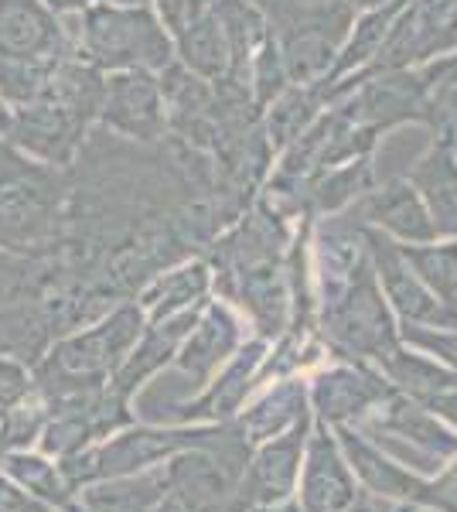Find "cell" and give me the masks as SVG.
<instances>
[{
    "mask_svg": "<svg viewBox=\"0 0 457 512\" xmlns=\"http://www.w3.org/2000/svg\"><path fill=\"white\" fill-rule=\"evenodd\" d=\"M52 321L38 301L7 304L0 308V355L21 366H38L52 345Z\"/></svg>",
    "mask_w": 457,
    "mask_h": 512,
    "instance_id": "obj_21",
    "label": "cell"
},
{
    "mask_svg": "<svg viewBox=\"0 0 457 512\" xmlns=\"http://www.w3.org/2000/svg\"><path fill=\"white\" fill-rule=\"evenodd\" d=\"M342 444H345L348 458H352L355 472L362 475V482L369 485L372 492L417 499V492H420L423 482H417L413 475H406L403 468L393 465V461H386L376 448H369V444H365L359 434H352V431H345V427H342Z\"/></svg>",
    "mask_w": 457,
    "mask_h": 512,
    "instance_id": "obj_29",
    "label": "cell"
},
{
    "mask_svg": "<svg viewBox=\"0 0 457 512\" xmlns=\"http://www.w3.org/2000/svg\"><path fill=\"white\" fill-rule=\"evenodd\" d=\"M451 147H454V151H457V144H451Z\"/></svg>",
    "mask_w": 457,
    "mask_h": 512,
    "instance_id": "obj_45",
    "label": "cell"
},
{
    "mask_svg": "<svg viewBox=\"0 0 457 512\" xmlns=\"http://www.w3.org/2000/svg\"><path fill=\"white\" fill-rule=\"evenodd\" d=\"M406 263L440 301L457 308V239L447 243H400Z\"/></svg>",
    "mask_w": 457,
    "mask_h": 512,
    "instance_id": "obj_30",
    "label": "cell"
},
{
    "mask_svg": "<svg viewBox=\"0 0 457 512\" xmlns=\"http://www.w3.org/2000/svg\"><path fill=\"white\" fill-rule=\"evenodd\" d=\"M11 103H7V99L4 96H0V140H4L7 137V130H11Z\"/></svg>",
    "mask_w": 457,
    "mask_h": 512,
    "instance_id": "obj_39",
    "label": "cell"
},
{
    "mask_svg": "<svg viewBox=\"0 0 457 512\" xmlns=\"http://www.w3.org/2000/svg\"><path fill=\"white\" fill-rule=\"evenodd\" d=\"M69 216V168L0 140V250L55 253Z\"/></svg>",
    "mask_w": 457,
    "mask_h": 512,
    "instance_id": "obj_3",
    "label": "cell"
},
{
    "mask_svg": "<svg viewBox=\"0 0 457 512\" xmlns=\"http://www.w3.org/2000/svg\"><path fill=\"white\" fill-rule=\"evenodd\" d=\"M376 427L410 437V441L427 451L430 458H447V454L457 451V437L451 431H444V427H440L437 420L420 407V403L403 400V396H389V410L379 417Z\"/></svg>",
    "mask_w": 457,
    "mask_h": 512,
    "instance_id": "obj_26",
    "label": "cell"
},
{
    "mask_svg": "<svg viewBox=\"0 0 457 512\" xmlns=\"http://www.w3.org/2000/svg\"><path fill=\"white\" fill-rule=\"evenodd\" d=\"M239 345V325L219 304H205V315L195 321V328L188 332L185 345H181L178 366L181 373L191 379V390L205 386V379L215 373L226 355Z\"/></svg>",
    "mask_w": 457,
    "mask_h": 512,
    "instance_id": "obj_20",
    "label": "cell"
},
{
    "mask_svg": "<svg viewBox=\"0 0 457 512\" xmlns=\"http://www.w3.org/2000/svg\"><path fill=\"white\" fill-rule=\"evenodd\" d=\"M307 424H311V420L304 414L284 437H280V441L267 444V448L246 465L243 478H239V499H243L246 506H253V509L273 506V502H280L290 489H294Z\"/></svg>",
    "mask_w": 457,
    "mask_h": 512,
    "instance_id": "obj_14",
    "label": "cell"
},
{
    "mask_svg": "<svg viewBox=\"0 0 457 512\" xmlns=\"http://www.w3.org/2000/svg\"><path fill=\"white\" fill-rule=\"evenodd\" d=\"M365 233V250L376 267L379 287L386 291V301H393V308L400 311L406 325H427V328H457V308L430 291L423 280L413 274V267L406 263L396 239L372 226H362Z\"/></svg>",
    "mask_w": 457,
    "mask_h": 512,
    "instance_id": "obj_11",
    "label": "cell"
},
{
    "mask_svg": "<svg viewBox=\"0 0 457 512\" xmlns=\"http://www.w3.org/2000/svg\"><path fill=\"white\" fill-rule=\"evenodd\" d=\"M31 396V376L28 366L14 359H4L0 355V414H7L11 407H18L21 400Z\"/></svg>",
    "mask_w": 457,
    "mask_h": 512,
    "instance_id": "obj_34",
    "label": "cell"
},
{
    "mask_svg": "<svg viewBox=\"0 0 457 512\" xmlns=\"http://www.w3.org/2000/svg\"><path fill=\"white\" fill-rule=\"evenodd\" d=\"M260 359H263V342H249L246 349H243V355L232 362L226 373H222L219 383H215L212 390L202 396V400L181 403V407L171 410V417H178V420L229 417L232 410L243 403V396L249 393V386H253V373H256V366H260Z\"/></svg>",
    "mask_w": 457,
    "mask_h": 512,
    "instance_id": "obj_22",
    "label": "cell"
},
{
    "mask_svg": "<svg viewBox=\"0 0 457 512\" xmlns=\"http://www.w3.org/2000/svg\"><path fill=\"white\" fill-rule=\"evenodd\" d=\"M0 424H4V414H0Z\"/></svg>",
    "mask_w": 457,
    "mask_h": 512,
    "instance_id": "obj_44",
    "label": "cell"
},
{
    "mask_svg": "<svg viewBox=\"0 0 457 512\" xmlns=\"http://www.w3.org/2000/svg\"><path fill=\"white\" fill-rule=\"evenodd\" d=\"M168 499V472L134 478V482H110L96 485L82 495L86 512H157V506Z\"/></svg>",
    "mask_w": 457,
    "mask_h": 512,
    "instance_id": "obj_27",
    "label": "cell"
},
{
    "mask_svg": "<svg viewBox=\"0 0 457 512\" xmlns=\"http://www.w3.org/2000/svg\"><path fill=\"white\" fill-rule=\"evenodd\" d=\"M324 280V338L345 359H382L400 349V335L382 301L376 267L365 250L352 267L328 270Z\"/></svg>",
    "mask_w": 457,
    "mask_h": 512,
    "instance_id": "obj_5",
    "label": "cell"
},
{
    "mask_svg": "<svg viewBox=\"0 0 457 512\" xmlns=\"http://www.w3.org/2000/svg\"><path fill=\"white\" fill-rule=\"evenodd\" d=\"M0 512H48V506L38 499H31L28 492H18L11 482L0 478Z\"/></svg>",
    "mask_w": 457,
    "mask_h": 512,
    "instance_id": "obj_36",
    "label": "cell"
},
{
    "mask_svg": "<svg viewBox=\"0 0 457 512\" xmlns=\"http://www.w3.org/2000/svg\"><path fill=\"white\" fill-rule=\"evenodd\" d=\"M290 86L328 76L359 14L345 0H273L267 11Z\"/></svg>",
    "mask_w": 457,
    "mask_h": 512,
    "instance_id": "obj_7",
    "label": "cell"
},
{
    "mask_svg": "<svg viewBox=\"0 0 457 512\" xmlns=\"http://www.w3.org/2000/svg\"><path fill=\"white\" fill-rule=\"evenodd\" d=\"M48 7H52L55 14H76V11H86V7H93L96 0H45Z\"/></svg>",
    "mask_w": 457,
    "mask_h": 512,
    "instance_id": "obj_37",
    "label": "cell"
},
{
    "mask_svg": "<svg viewBox=\"0 0 457 512\" xmlns=\"http://www.w3.org/2000/svg\"><path fill=\"white\" fill-rule=\"evenodd\" d=\"M174 59L185 65L188 72L202 76L205 82H226L229 79V41H226V31H222L219 14L212 11L209 18L198 21L195 28L174 41Z\"/></svg>",
    "mask_w": 457,
    "mask_h": 512,
    "instance_id": "obj_23",
    "label": "cell"
},
{
    "mask_svg": "<svg viewBox=\"0 0 457 512\" xmlns=\"http://www.w3.org/2000/svg\"><path fill=\"white\" fill-rule=\"evenodd\" d=\"M0 468L21 482L28 492L41 495V502H52V506H65L69 502V485L62 478V468L55 472V465H45L41 458H31V454H21V451H7L0 454Z\"/></svg>",
    "mask_w": 457,
    "mask_h": 512,
    "instance_id": "obj_32",
    "label": "cell"
},
{
    "mask_svg": "<svg viewBox=\"0 0 457 512\" xmlns=\"http://www.w3.org/2000/svg\"><path fill=\"white\" fill-rule=\"evenodd\" d=\"M246 4L260 7V11H270V7H273V0H246Z\"/></svg>",
    "mask_w": 457,
    "mask_h": 512,
    "instance_id": "obj_41",
    "label": "cell"
},
{
    "mask_svg": "<svg viewBox=\"0 0 457 512\" xmlns=\"http://www.w3.org/2000/svg\"><path fill=\"white\" fill-rule=\"evenodd\" d=\"M457 52V0H403L369 72H400Z\"/></svg>",
    "mask_w": 457,
    "mask_h": 512,
    "instance_id": "obj_8",
    "label": "cell"
},
{
    "mask_svg": "<svg viewBox=\"0 0 457 512\" xmlns=\"http://www.w3.org/2000/svg\"><path fill=\"white\" fill-rule=\"evenodd\" d=\"M345 512H372V506H369V502H365L362 495H359V502H352V506H348Z\"/></svg>",
    "mask_w": 457,
    "mask_h": 512,
    "instance_id": "obj_40",
    "label": "cell"
},
{
    "mask_svg": "<svg viewBox=\"0 0 457 512\" xmlns=\"http://www.w3.org/2000/svg\"><path fill=\"white\" fill-rule=\"evenodd\" d=\"M348 7H352L355 14L362 11H376V7H386V4H396V0H345Z\"/></svg>",
    "mask_w": 457,
    "mask_h": 512,
    "instance_id": "obj_38",
    "label": "cell"
},
{
    "mask_svg": "<svg viewBox=\"0 0 457 512\" xmlns=\"http://www.w3.org/2000/svg\"><path fill=\"white\" fill-rule=\"evenodd\" d=\"M209 263H191V267H181L174 274H157L151 284L140 291V304H147L151 311V321H164L178 311L191 308V304H202L205 291H209Z\"/></svg>",
    "mask_w": 457,
    "mask_h": 512,
    "instance_id": "obj_24",
    "label": "cell"
},
{
    "mask_svg": "<svg viewBox=\"0 0 457 512\" xmlns=\"http://www.w3.org/2000/svg\"><path fill=\"white\" fill-rule=\"evenodd\" d=\"M202 308H205V301L191 304V308H185L181 315H171L164 321H151V328H144V335H140V345L127 355V359H123V366L113 373V379H110L113 390L120 396H130L147 376H154L157 369H161L164 362L181 349V342H185L188 332L195 328V321L202 318Z\"/></svg>",
    "mask_w": 457,
    "mask_h": 512,
    "instance_id": "obj_15",
    "label": "cell"
},
{
    "mask_svg": "<svg viewBox=\"0 0 457 512\" xmlns=\"http://www.w3.org/2000/svg\"><path fill=\"white\" fill-rule=\"evenodd\" d=\"M430 212L437 239H457V151L434 137L430 151L406 175Z\"/></svg>",
    "mask_w": 457,
    "mask_h": 512,
    "instance_id": "obj_16",
    "label": "cell"
},
{
    "mask_svg": "<svg viewBox=\"0 0 457 512\" xmlns=\"http://www.w3.org/2000/svg\"><path fill=\"white\" fill-rule=\"evenodd\" d=\"M144 335L140 304L123 301L96 328L69 335L35 366V386L45 403L69 400V396L99 390L123 366V359Z\"/></svg>",
    "mask_w": 457,
    "mask_h": 512,
    "instance_id": "obj_4",
    "label": "cell"
},
{
    "mask_svg": "<svg viewBox=\"0 0 457 512\" xmlns=\"http://www.w3.org/2000/svg\"><path fill=\"white\" fill-rule=\"evenodd\" d=\"M413 502L434 506L440 512H457V465L444 478H437V482L420 485V492H417V499H413Z\"/></svg>",
    "mask_w": 457,
    "mask_h": 512,
    "instance_id": "obj_35",
    "label": "cell"
},
{
    "mask_svg": "<svg viewBox=\"0 0 457 512\" xmlns=\"http://www.w3.org/2000/svg\"><path fill=\"white\" fill-rule=\"evenodd\" d=\"M280 512H301V509H297V506H284V509H280Z\"/></svg>",
    "mask_w": 457,
    "mask_h": 512,
    "instance_id": "obj_43",
    "label": "cell"
},
{
    "mask_svg": "<svg viewBox=\"0 0 457 512\" xmlns=\"http://www.w3.org/2000/svg\"><path fill=\"white\" fill-rule=\"evenodd\" d=\"M379 362L382 373L393 379L413 403H420L423 410H434V414L457 424V373L440 369L437 362L403 349H393L389 355H382Z\"/></svg>",
    "mask_w": 457,
    "mask_h": 512,
    "instance_id": "obj_17",
    "label": "cell"
},
{
    "mask_svg": "<svg viewBox=\"0 0 457 512\" xmlns=\"http://www.w3.org/2000/svg\"><path fill=\"white\" fill-rule=\"evenodd\" d=\"M72 52L76 48L45 0H0V59L55 62Z\"/></svg>",
    "mask_w": 457,
    "mask_h": 512,
    "instance_id": "obj_12",
    "label": "cell"
},
{
    "mask_svg": "<svg viewBox=\"0 0 457 512\" xmlns=\"http://www.w3.org/2000/svg\"><path fill=\"white\" fill-rule=\"evenodd\" d=\"M427 79V127L434 137L457 144V52L423 65Z\"/></svg>",
    "mask_w": 457,
    "mask_h": 512,
    "instance_id": "obj_28",
    "label": "cell"
},
{
    "mask_svg": "<svg viewBox=\"0 0 457 512\" xmlns=\"http://www.w3.org/2000/svg\"><path fill=\"white\" fill-rule=\"evenodd\" d=\"M219 0H151V7L157 11V18L168 28L171 41H178L185 31L195 28L198 21H205L215 11Z\"/></svg>",
    "mask_w": 457,
    "mask_h": 512,
    "instance_id": "obj_33",
    "label": "cell"
},
{
    "mask_svg": "<svg viewBox=\"0 0 457 512\" xmlns=\"http://www.w3.org/2000/svg\"><path fill=\"white\" fill-rule=\"evenodd\" d=\"M352 502H359L355 478L348 475L342 454L324 427H318L311 437L304 468V509L307 512H345Z\"/></svg>",
    "mask_w": 457,
    "mask_h": 512,
    "instance_id": "obj_19",
    "label": "cell"
},
{
    "mask_svg": "<svg viewBox=\"0 0 457 512\" xmlns=\"http://www.w3.org/2000/svg\"><path fill=\"white\" fill-rule=\"evenodd\" d=\"M106 76L96 65L82 62L76 52L52 65L45 89L24 106H14L11 130L4 144L18 147L28 158L69 168L82 140L89 137L103 106Z\"/></svg>",
    "mask_w": 457,
    "mask_h": 512,
    "instance_id": "obj_1",
    "label": "cell"
},
{
    "mask_svg": "<svg viewBox=\"0 0 457 512\" xmlns=\"http://www.w3.org/2000/svg\"><path fill=\"white\" fill-rule=\"evenodd\" d=\"M389 396H393V386L382 383V376L369 373L365 366H338L314 379V407L328 424L359 417L362 410L376 407Z\"/></svg>",
    "mask_w": 457,
    "mask_h": 512,
    "instance_id": "obj_18",
    "label": "cell"
},
{
    "mask_svg": "<svg viewBox=\"0 0 457 512\" xmlns=\"http://www.w3.org/2000/svg\"><path fill=\"white\" fill-rule=\"evenodd\" d=\"M304 400H307V393H304V386H301V383L280 386V390H277V393H270L267 400L260 403V407L249 410L246 420L239 424V431L246 434V441H249V444L260 441V437L280 434L284 427H294L297 420H301V417L307 414Z\"/></svg>",
    "mask_w": 457,
    "mask_h": 512,
    "instance_id": "obj_31",
    "label": "cell"
},
{
    "mask_svg": "<svg viewBox=\"0 0 457 512\" xmlns=\"http://www.w3.org/2000/svg\"><path fill=\"white\" fill-rule=\"evenodd\" d=\"M65 512H86L82 506H69V502H65Z\"/></svg>",
    "mask_w": 457,
    "mask_h": 512,
    "instance_id": "obj_42",
    "label": "cell"
},
{
    "mask_svg": "<svg viewBox=\"0 0 457 512\" xmlns=\"http://www.w3.org/2000/svg\"><path fill=\"white\" fill-rule=\"evenodd\" d=\"M280 256H284V216L267 202L243 216L226 239L212 243V263L219 267L222 291L249 308L263 338L284 332L287 284L280 274Z\"/></svg>",
    "mask_w": 457,
    "mask_h": 512,
    "instance_id": "obj_2",
    "label": "cell"
},
{
    "mask_svg": "<svg viewBox=\"0 0 457 512\" xmlns=\"http://www.w3.org/2000/svg\"><path fill=\"white\" fill-rule=\"evenodd\" d=\"M215 431H134L127 437H116L106 448L99 451H76L69 458H62V478L69 489H79V485L89 482H106V478H116L123 472H134L140 465H151L157 458H168L174 451H209Z\"/></svg>",
    "mask_w": 457,
    "mask_h": 512,
    "instance_id": "obj_9",
    "label": "cell"
},
{
    "mask_svg": "<svg viewBox=\"0 0 457 512\" xmlns=\"http://www.w3.org/2000/svg\"><path fill=\"white\" fill-rule=\"evenodd\" d=\"M352 216L362 226H372L396 239V243H434L437 239L427 205L406 178H393L386 185L369 188L362 198H355Z\"/></svg>",
    "mask_w": 457,
    "mask_h": 512,
    "instance_id": "obj_13",
    "label": "cell"
},
{
    "mask_svg": "<svg viewBox=\"0 0 457 512\" xmlns=\"http://www.w3.org/2000/svg\"><path fill=\"white\" fill-rule=\"evenodd\" d=\"M76 55L110 72H164L174 59V41L151 4H93L82 11Z\"/></svg>",
    "mask_w": 457,
    "mask_h": 512,
    "instance_id": "obj_6",
    "label": "cell"
},
{
    "mask_svg": "<svg viewBox=\"0 0 457 512\" xmlns=\"http://www.w3.org/2000/svg\"><path fill=\"white\" fill-rule=\"evenodd\" d=\"M55 253H11L0 250V308L38 301L55 280Z\"/></svg>",
    "mask_w": 457,
    "mask_h": 512,
    "instance_id": "obj_25",
    "label": "cell"
},
{
    "mask_svg": "<svg viewBox=\"0 0 457 512\" xmlns=\"http://www.w3.org/2000/svg\"><path fill=\"white\" fill-rule=\"evenodd\" d=\"M96 123L106 134L134 140V144H161L168 137V106H164L161 72H110Z\"/></svg>",
    "mask_w": 457,
    "mask_h": 512,
    "instance_id": "obj_10",
    "label": "cell"
}]
</instances>
